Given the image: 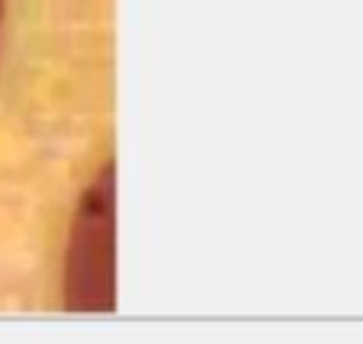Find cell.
Listing matches in <instances>:
<instances>
[{"instance_id":"6da1fadb","label":"cell","mask_w":363,"mask_h":344,"mask_svg":"<svg viewBox=\"0 0 363 344\" xmlns=\"http://www.w3.org/2000/svg\"><path fill=\"white\" fill-rule=\"evenodd\" d=\"M0 23H4V0H0Z\"/></svg>"}]
</instances>
